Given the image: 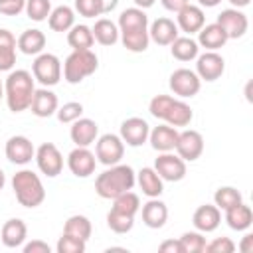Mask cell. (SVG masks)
<instances>
[{
    "label": "cell",
    "instance_id": "1",
    "mask_svg": "<svg viewBox=\"0 0 253 253\" xmlns=\"http://www.w3.org/2000/svg\"><path fill=\"white\" fill-rule=\"evenodd\" d=\"M119 26V40L123 45L132 53H142L148 49L150 36H148V16L142 8H125L117 20Z\"/></svg>",
    "mask_w": 253,
    "mask_h": 253
},
{
    "label": "cell",
    "instance_id": "2",
    "mask_svg": "<svg viewBox=\"0 0 253 253\" xmlns=\"http://www.w3.org/2000/svg\"><path fill=\"white\" fill-rule=\"evenodd\" d=\"M36 93V79L28 69H14L4 81V99L12 113L28 111Z\"/></svg>",
    "mask_w": 253,
    "mask_h": 253
},
{
    "label": "cell",
    "instance_id": "3",
    "mask_svg": "<svg viewBox=\"0 0 253 253\" xmlns=\"http://www.w3.org/2000/svg\"><path fill=\"white\" fill-rule=\"evenodd\" d=\"M136 184V172L128 164H113L107 166L95 180V192L103 200H115L117 196L132 190Z\"/></svg>",
    "mask_w": 253,
    "mask_h": 253
},
{
    "label": "cell",
    "instance_id": "4",
    "mask_svg": "<svg viewBox=\"0 0 253 253\" xmlns=\"http://www.w3.org/2000/svg\"><path fill=\"white\" fill-rule=\"evenodd\" d=\"M12 190L18 204L24 208H38L45 200V188L42 178L28 168H22L12 176Z\"/></svg>",
    "mask_w": 253,
    "mask_h": 253
},
{
    "label": "cell",
    "instance_id": "5",
    "mask_svg": "<svg viewBox=\"0 0 253 253\" xmlns=\"http://www.w3.org/2000/svg\"><path fill=\"white\" fill-rule=\"evenodd\" d=\"M97 67H99V59H97L95 51H91V49H73L61 63L63 79L69 85L81 83L85 77L93 75L97 71Z\"/></svg>",
    "mask_w": 253,
    "mask_h": 253
},
{
    "label": "cell",
    "instance_id": "6",
    "mask_svg": "<svg viewBox=\"0 0 253 253\" xmlns=\"http://www.w3.org/2000/svg\"><path fill=\"white\" fill-rule=\"evenodd\" d=\"M32 75L42 87H53L59 83L63 69H61V59L55 53L42 51L36 55L32 63Z\"/></svg>",
    "mask_w": 253,
    "mask_h": 253
},
{
    "label": "cell",
    "instance_id": "7",
    "mask_svg": "<svg viewBox=\"0 0 253 253\" xmlns=\"http://www.w3.org/2000/svg\"><path fill=\"white\" fill-rule=\"evenodd\" d=\"M123 156H125V142L119 134L107 132V134L97 136L95 140L97 162H101L103 166H113V164H119Z\"/></svg>",
    "mask_w": 253,
    "mask_h": 253
},
{
    "label": "cell",
    "instance_id": "8",
    "mask_svg": "<svg viewBox=\"0 0 253 253\" xmlns=\"http://www.w3.org/2000/svg\"><path fill=\"white\" fill-rule=\"evenodd\" d=\"M170 91L180 97V99H190L194 95L200 93V87H202V79L198 77V73L194 69H188V67H178L170 73Z\"/></svg>",
    "mask_w": 253,
    "mask_h": 253
},
{
    "label": "cell",
    "instance_id": "9",
    "mask_svg": "<svg viewBox=\"0 0 253 253\" xmlns=\"http://www.w3.org/2000/svg\"><path fill=\"white\" fill-rule=\"evenodd\" d=\"M38 170L47 176V178H55L61 174L63 170V154L59 152V148L53 142H43L36 148V156H34Z\"/></svg>",
    "mask_w": 253,
    "mask_h": 253
},
{
    "label": "cell",
    "instance_id": "10",
    "mask_svg": "<svg viewBox=\"0 0 253 253\" xmlns=\"http://www.w3.org/2000/svg\"><path fill=\"white\" fill-rule=\"evenodd\" d=\"M152 168L156 170V174L164 182H180V180H184V176L188 172L186 170V162L178 154H174L172 150L170 152H160L156 156Z\"/></svg>",
    "mask_w": 253,
    "mask_h": 253
},
{
    "label": "cell",
    "instance_id": "11",
    "mask_svg": "<svg viewBox=\"0 0 253 253\" xmlns=\"http://www.w3.org/2000/svg\"><path fill=\"white\" fill-rule=\"evenodd\" d=\"M174 150L184 162L198 160L202 156V152H204V136H202V132H198L194 128H186V130L178 132V140H176Z\"/></svg>",
    "mask_w": 253,
    "mask_h": 253
},
{
    "label": "cell",
    "instance_id": "12",
    "mask_svg": "<svg viewBox=\"0 0 253 253\" xmlns=\"http://www.w3.org/2000/svg\"><path fill=\"white\" fill-rule=\"evenodd\" d=\"M4 154L6 158L16 164V166H26L34 160L36 156V146L32 144V140L24 134H14L6 140V146H4Z\"/></svg>",
    "mask_w": 253,
    "mask_h": 253
},
{
    "label": "cell",
    "instance_id": "13",
    "mask_svg": "<svg viewBox=\"0 0 253 253\" xmlns=\"http://www.w3.org/2000/svg\"><path fill=\"white\" fill-rule=\"evenodd\" d=\"M97 158L95 152L89 150V146H75L67 154V168L75 178H89L95 172Z\"/></svg>",
    "mask_w": 253,
    "mask_h": 253
},
{
    "label": "cell",
    "instance_id": "14",
    "mask_svg": "<svg viewBox=\"0 0 253 253\" xmlns=\"http://www.w3.org/2000/svg\"><path fill=\"white\" fill-rule=\"evenodd\" d=\"M148 134H150V125L142 119V117H128L121 123V138L125 144L136 148L142 146L144 142H148Z\"/></svg>",
    "mask_w": 253,
    "mask_h": 253
},
{
    "label": "cell",
    "instance_id": "15",
    "mask_svg": "<svg viewBox=\"0 0 253 253\" xmlns=\"http://www.w3.org/2000/svg\"><path fill=\"white\" fill-rule=\"evenodd\" d=\"M223 32L227 34L229 40H237V38H243L247 28H249V20L247 16L239 10V8H225L217 14V20H215Z\"/></svg>",
    "mask_w": 253,
    "mask_h": 253
},
{
    "label": "cell",
    "instance_id": "16",
    "mask_svg": "<svg viewBox=\"0 0 253 253\" xmlns=\"http://www.w3.org/2000/svg\"><path fill=\"white\" fill-rule=\"evenodd\" d=\"M225 71V59L217 51H204L196 57V73L202 81H215Z\"/></svg>",
    "mask_w": 253,
    "mask_h": 253
},
{
    "label": "cell",
    "instance_id": "17",
    "mask_svg": "<svg viewBox=\"0 0 253 253\" xmlns=\"http://www.w3.org/2000/svg\"><path fill=\"white\" fill-rule=\"evenodd\" d=\"M176 26L178 30H182L184 34L192 36V34H198L204 24H206V14H204V8L198 6V4H186L184 8H180L176 12Z\"/></svg>",
    "mask_w": 253,
    "mask_h": 253
},
{
    "label": "cell",
    "instance_id": "18",
    "mask_svg": "<svg viewBox=\"0 0 253 253\" xmlns=\"http://www.w3.org/2000/svg\"><path fill=\"white\" fill-rule=\"evenodd\" d=\"M69 136L75 146H91L99 136V125L93 119L79 117L77 121L71 123Z\"/></svg>",
    "mask_w": 253,
    "mask_h": 253
},
{
    "label": "cell",
    "instance_id": "19",
    "mask_svg": "<svg viewBox=\"0 0 253 253\" xmlns=\"http://www.w3.org/2000/svg\"><path fill=\"white\" fill-rule=\"evenodd\" d=\"M192 223H194V227L198 231L211 233L221 223V210L215 204H204V206L196 208V211L192 215Z\"/></svg>",
    "mask_w": 253,
    "mask_h": 253
},
{
    "label": "cell",
    "instance_id": "20",
    "mask_svg": "<svg viewBox=\"0 0 253 253\" xmlns=\"http://www.w3.org/2000/svg\"><path fill=\"white\" fill-rule=\"evenodd\" d=\"M28 239V225L24 219L20 217H12L8 219L2 229H0V241L4 247L8 249H16V247H22Z\"/></svg>",
    "mask_w": 253,
    "mask_h": 253
},
{
    "label": "cell",
    "instance_id": "21",
    "mask_svg": "<svg viewBox=\"0 0 253 253\" xmlns=\"http://www.w3.org/2000/svg\"><path fill=\"white\" fill-rule=\"evenodd\" d=\"M57 107H59L57 95H55L49 87H40V89H36L34 99H32V105H30L32 115H36V117H40V119H47V117L55 115Z\"/></svg>",
    "mask_w": 253,
    "mask_h": 253
},
{
    "label": "cell",
    "instance_id": "22",
    "mask_svg": "<svg viewBox=\"0 0 253 253\" xmlns=\"http://www.w3.org/2000/svg\"><path fill=\"white\" fill-rule=\"evenodd\" d=\"M138 211L142 213V223L150 229H160L168 221V206L158 198H148Z\"/></svg>",
    "mask_w": 253,
    "mask_h": 253
},
{
    "label": "cell",
    "instance_id": "23",
    "mask_svg": "<svg viewBox=\"0 0 253 253\" xmlns=\"http://www.w3.org/2000/svg\"><path fill=\"white\" fill-rule=\"evenodd\" d=\"M178 34L180 30L170 18H156L152 24H148V36L156 45H170L178 38Z\"/></svg>",
    "mask_w": 253,
    "mask_h": 253
},
{
    "label": "cell",
    "instance_id": "24",
    "mask_svg": "<svg viewBox=\"0 0 253 253\" xmlns=\"http://www.w3.org/2000/svg\"><path fill=\"white\" fill-rule=\"evenodd\" d=\"M227 34L223 32V28L213 22V24H204V28L198 32V45L204 47L206 51H217L227 43Z\"/></svg>",
    "mask_w": 253,
    "mask_h": 253
},
{
    "label": "cell",
    "instance_id": "25",
    "mask_svg": "<svg viewBox=\"0 0 253 253\" xmlns=\"http://www.w3.org/2000/svg\"><path fill=\"white\" fill-rule=\"evenodd\" d=\"M192 119H194L192 107H190L186 101L174 97V99L170 101V105H168V109H166V113L162 115L160 121H164L166 125H170V126H174V128H180V126H188V125L192 123Z\"/></svg>",
    "mask_w": 253,
    "mask_h": 253
},
{
    "label": "cell",
    "instance_id": "26",
    "mask_svg": "<svg viewBox=\"0 0 253 253\" xmlns=\"http://www.w3.org/2000/svg\"><path fill=\"white\" fill-rule=\"evenodd\" d=\"M176 140H178V130L170 125H158L154 128H150V134H148V142L154 150L158 152H170L174 150L176 146Z\"/></svg>",
    "mask_w": 253,
    "mask_h": 253
},
{
    "label": "cell",
    "instance_id": "27",
    "mask_svg": "<svg viewBox=\"0 0 253 253\" xmlns=\"http://www.w3.org/2000/svg\"><path fill=\"white\" fill-rule=\"evenodd\" d=\"M136 184L146 198H160V194L164 192V180L152 166H144L136 172Z\"/></svg>",
    "mask_w": 253,
    "mask_h": 253
},
{
    "label": "cell",
    "instance_id": "28",
    "mask_svg": "<svg viewBox=\"0 0 253 253\" xmlns=\"http://www.w3.org/2000/svg\"><path fill=\"white\" fill-rule=\"evenodd\" d=\"M16 36L10 30L0 28V71H12V67L16 65Z\"/></svg>",
    "mask_w": 253,
    "mask_h": 253
},
{
    "label": "cell",
    "instance_id": "29",
    "mask_svg": "<svg viewBox=\"0 0 253 253\" xmlns=\"http://www.w3.org/2000/svg\"><path fill=\"white\" fill-rule=\"evenodd\" d=\"M18 49L26 55H38L43 51L45 47V34L38 28H30V30H24L20 36H18Z\"/></svg>",
    "mask_w": 253,
    "mask_h": 253
},
{
    "label": "cell",
    "instance_id": "30",
    "mask_svg": "<svg viewBox=\"0 0 253 253\" xmlns=\"http://www.w3.org/2000/svg\"><path fill=\"white\" fill-rule=\"evenodd\" d=\"M225 221L233 231H247L253 223V211L245 202H241V204L225 210Z\"/></svg>",
    "mask_w": 253,
    "mask_h": 253
},
{
    "label": "cell",
    "instance_id": "31",
    "mask_svg": "<svg viewBox=\"0 0 253 253\" xmlns=\"http://www.w3.org/2000/svg\"><path fill=\"white\" fill-rule=\"evenodd\" d=\"M75 24V10L61 4L51 8L49 16H47V26L51 32H69Z\"/></svg>",
    "mask_w": 253,
    "mask_h": 253
},
{
    "label": "cell",
    "instance_id": "32",
    "mask_svg": "<svg viewBox=\"0 0 253 253\" xmlns=\"http://www.w3.org/2000/svg\"><path fill=\"white\" fill-rule=\"evenodd\" d=\"M170 53L178 61H192L200 53V45L192 36H178L170 43Z\"/></svg>",
    "mask_w": 253,
    "mask_h": 253
},
{
    "label": "cell",
    "instance_id": "33",
    "mask_svg": "<svg viewBox=\"0 0 253 253\" xmlns=\"http://www.w3.org/2000/svg\"><path fill=\"white\" fill-rule=\"evenodd\" d=\"M93 38L101 45H115L119 42V26L109 18H99L91 28Z\"/></svg>",
    "mask_w": 253,
    "mask_h": 253
},
{
    "label": "cell",
    "instance_id": "34",
    "mask_svg": "<svg viewBox=\"0 0 253 253\" xmlns=\"http://www.w3.org/2000/svg\"><path fill=\"white\" fill-rule=\"evenodd\" d=\"M63 233H69L73 237H79L83 241H87L93 233V225H91V219L83 213H75V215H69L65 225H63Z\"/></svg>",
    "mask_w": 253,
    "mask_h": 253
},
{
    "label": "cell",
    "instance_id": "35",
    "mask_svg": "<svg viewBox=\"0 0 253 253\" xmlns=\"http://www.w3.org/2000/svg\"><path fill=\"white\" fill-rule=\"evenodd\" d=\"M67 43L73 49H91L95 43L91 28L85 24H73V28L67 32Z\"/></svg>",
    "mask_w": 253,
    "mask_h": 253
},
{
    "label": "cell",
    "instance_id": "36",
    "mask_svg": "<svg viewBox=\"0 0 253 253\" xmlns=\"http://www.w3.org/2000/svg\"><path fill=\"white\" fill-rule=\"evenodd\" d=\"M243 202V196H241V192L237 190V188H233V186H221V188H217L215 190V194H213V204L219 208V210H229V208H233V206H237V204H241Z\"/></svg>",
    "mask_w": 253,
    "mask_h": 253
},
{
    "label": "cell",
    "instance_id": "37",
    "mask_svg": "<svg viewBox=\"0 0 253 253\" xmlns=\"http://www.w3.org/2000/svg\"><path fill=\"white\" fill-rule=\"evenodd\" d=\"M111 210H117L121 213H126V215H132L134 217L138 213V210H140V198L134 192L128 190V192H125V194H121V196H117L113 200Z\"/></svg>",
    "mask_w": 253,
    "mask_h": 253
},
{
    "label": "cell",
    "instance_id": "38",
    "mask_svg": "<svg viewBox=\"0 0 253 253\" xmlns=\"http://www.w3.org/2000/svg\"><path fill=\"white\" fill-rule=\"evenodd\" d=\"M107 225L111 231L123 235V233H128L134 225V217L132 215H126V213H121L117 210H109L107 213Z\"/></svg>",
    "mask_w": 253,
    "mask_h": 253
},
{
    "label": "cell",
    "instance_id": "39",
    "mask_svg": "<svg viewBox=\"0 0 253 253\" xmlns=\"http://www.w3.org/2000/svg\"><path fill=\"white\" fill-rule=\"evenodd\" d=\"M24 12L32 22H43L51 12V0H26Z\"/></svg>",
    "mask_w": 253,
    "mask_h": 253
},
{
    "label": "cell",
    "instance_id": "40",
    "mask_svg": "<svg viewBox=\"0 0 253 253\" xmlns=\"http://www.w3.org/2000/svg\"><path fill=\"white\" fill-rule=\"evenodd\" d=\"M180 243H182V251L184 253H202V251H206V237H204V233L202 231H186V233H182V237H180Z\"/></svg>",
    "mask_w": 253,
    "mask_h": 253
},
{
    "label": "cell",
    "instance_id": "41",
    "mask_svg": "<svg viewBox=\"0 0 253 253\" xmlns=\"http://www.w3.org/2000/svg\"><path fill=\"white\" fill-rule=\"evenodd\" d=\"M55 115H57V121H59V123H63V125H71L73 121H77L79 117H83V105L77 103V101L63 103L61 107H57Z\"/></svg>",
    "mask_w": 253,
    "mask_h": 253
},
{
    "label": "cell",
    "instance_id": "42",
    "mask_svg": "<svg viewBox=\"0 0 253 253\" xmlns=\"http://www.w3.org/2000/svg\"><path fill=\"white\" fill-rule=\"evenodd\" d=\"M85 247H87V241H83L79 237H73L69 233H61V237L57 239L55 251L57 253H83Z\"/></svg>",
    "mask_w": 253,
    "mask_h": 253
},
{
    "label": "cell",
    "instance_id": "43",
    "mask_svg": "<svg viewBox=\"0 0 253 253\" xmlns=\"http://www.w3.org/2000/svg\"><path fill=\"white\" fill-rule=\"evenodd\" d=\"M75 12L83 18H97L103 14L101 0H75Z\"/></svg>",
    "mask_w": 253,
    "mask_h": 253
},
{
    "label": "cell",
    "instance_id": "44",
    "mask_svg": "<svg viewBox=\"0 0 253 253\" xmlns=\"http://www.w3.org/2000/svg\"><path fill=\"white\" fill-rule=\"evenodd\" d=\"M235 249H237V245L229 237H215L210 243H206L208 253H233Z\"/></svg>",
    "mask_w": 253,
    "mask_h": 253
},
{
    "label": "cell",
    "instance_id": "45",
    "mask_svg": "<svg viewBox=\"0 0 253 253\" xmlns=\"http://www.w3.org/2000/svg\"><path fill=\"white\" fill-rule=\"evenodd\" d=\"M26 8V0H0V14L4 16H18Z\"/></svg>",
    "mask_w": 253,
    "mask_h": 253
},
{
    "label": "cell",
    "instance_id": "46",
    "mask_svg": "<svg viewBox=\"0 0 253 253\" xmlns=\"http://www.w3.org/2000/svg\"><path fill=\"white\" fill-rule=\"evenodd\" d=\"M22 249L24 253H51V247L42 239H32L30 243H24Z\"/></svg>",
    "mask_w": 253,
    "mask_h": 253
},
{
    "label": "cell",
    "instance_id": "47",
    "mask_svg": "<svg viewBox=\"0 0 253 253\" xmlns=\"http://www.w3.org/2000/svg\"><path fill=\"white\" fill-rule=\"evenodd\" d=\"M158 251L160 253H184L180 239H166V241H162L158 245Z\"/></svg>",
    "mask_w": 253,
    "mask_h": 253
},
{
    "label": "cell",
    "instance_id": "48",
    "mask_svg": "<svg viewBox=\"0 0 253 253\" xmlns=\"http://www.w3.org/2000/svg\"><path fill=\"white\" fill-rule=\"evenodd\" d=\"M162 2V6L166 8V10H170V12H178L180 8H184L186 4H190V0H160Z\"/></svg>",
    "mask_w": 253,
    "mask_h": 253
},
{
    "label": "cell",
    "instance_id": "49",
    "mask_svg": "<svg viewBox=\"0 0 253 253\" xmlns=\"http://www.w3.org/2000/svg\"><path fill=\"white\" fill-rule=\"evenodd\" d=\"M237 249L243 251V253H251L253 251V233H245L243 239H241V243L237 245Z\"/></svg>",
    "mask_w": 253,
    "mask_h": 253
},
{
    "label": "cell",
    "instance_id": "50",
    "mask_svg": "<svg viewBox=\"0 0 253 253\" xmlns=\"http://www.w3.org/2000/svg\"><path fill=\"white\" fill-rule=\"evenodd\" d=\"M101 4H103V14H109V12H113L117 8L119 0H101Z\"/></svg>",
    "mask_w": 253,
    "mask_h": 253
},
{
    "label": "cell",
    "instance_id": "51",
    "mask_svg": "<svg viewBox=\"0 0 253 253\" xmlns=\"http://www.w3.org/2000/svg\"><path fill=\"white\" fill-rule=\"evenodd\" d=\"M132 2H134V6H136V8L146 10V8H150V6H152L156 0H132Z\"/></svg>",
    "mask_w": 253,
    "mask_h": 253
},
{
    "label": "cell",
    "instance_id": "52",
    "mask_svg": "<svg viewBox=\"0 0 253 253\" xmlns=\"http://www.w3.org/2000/svg\"><path fill=\"white\" fill-rule=\"evenodd\" d=\"M198 2V6H202V8H213V6H217L221 0H196Z\"/></svg>",
    "mask_w": 253,
    "mask_h": 253
},
{
    "label": "cell",
    "instance_id": "53",
    "mask_svg": "<svg viewBox=\"0 0 253 253\" xmlns=\"http://www.w3.org/2000/svg\"><path fill=\"white\" fill-rule=\"evenodd\" d=\"M227 2H229V4L233 6V8H239V10L251 4V0H227Z\"/></svg>",
    "mask_w": 253,
    "mask_h": 253
},
{
    "label": "cell",
    "instance_id": "54",
    "mask_svg": "<svg viewBox=\"0 0 253 253\" xmlns=\"http://www.w3.org/2000/svg\"><path fill=\"white\" fill-rule=\"evenodd\" d=\"M4 184H6V174H4V170L0 168V190L4 188Z\"/></svg>",
    "mask_w": 253,
    "mask_h": 253
},
{
    "label": "cell",
    "instance_id": "55",
    "mask_svg": "<svg viewBox=\"0 0 253 253\" xmlns=\"http://www.w3.org/2000/svg\"><path fill=\"white\" fill-rule=\"evenodd\" d=\"M2 99H4V83L0 81V101H2Z\"/></svg>",
    "mask_w": 253,
    "mask_h": 253
}]
</instances>
